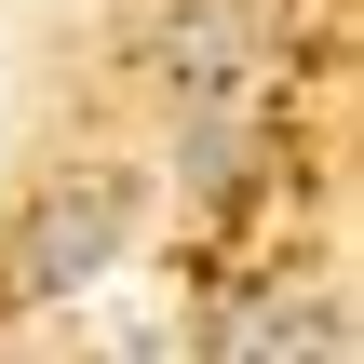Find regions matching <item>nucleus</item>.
<instances>
[{
  "label": "nucleus",
  "mask_w": 364,
  "mask_h": 364,
  "mask_svg": "<svg viewBox=\"0 0 364 364\" xmlns=\"http://www.w3.org/2000/svg\"><path fill=\"white\" fill-rule=\"evenodd\" d=\"M122 230H135V176H122V162H54V176L27 189V216L0 230V311L81 297V284L122 257Z\"/></svg>",
  "instance_id": "f257e3e1"
},
{
  "label": "nucleus",
  "mask_w": 364,
  "mask_h": 364,
  "mask_svg": "<svg viewBox=\"0 0 364 364\" xmlns=\"http://www.w3.org/2000/svg\"><path fill=\"white\" fill-rule=\"evenodd\" d=\"M149 68H162L176 95H230V81H243V0H176L162 41H149Z\"/></svg>",
  "instance_id": "f03ea898"
}]
</instances>
